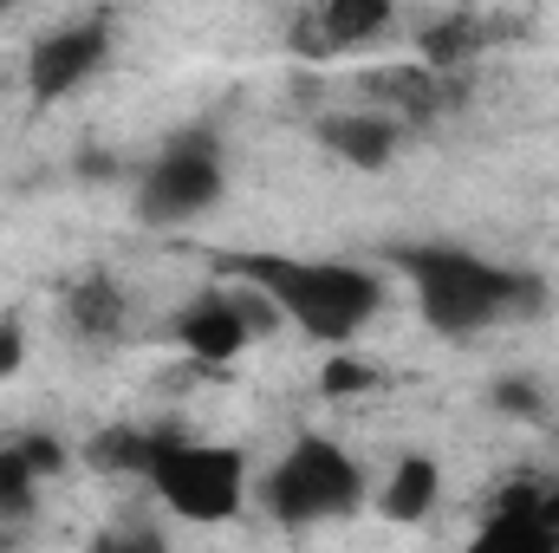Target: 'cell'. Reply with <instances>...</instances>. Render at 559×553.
I'll list each match as a JSON object with an SVG mask.
<instances>
[{
    "label": "cell",
    "mask_w": 559,
    "mask_h": 553,
    "mask_svg": "<svg viewBox=\"0 0 559 553\" xmlns=\"http://www.w3.org/2000/svg\"><path fill=\"white\" fill-rule=\"evenodd\" d=\"M384 261L417 286L423 326L442 339H475V332H495L514 319H540L554 306V286L540 274L481 261V255L449 248V242H404Z\"/></svg>",
    "instance_id": "obj_1"
},
{
    "label": "cell",
    "mask_w": 559,
    "mask_h": 553,
    "mask_svg": "<svg viewBox=\"0 0 559 553\" xmlns=\"http://www.w3.org/2000/svg\"><path fill=\"white\" fill-rule=\"evenodd\" d=\"M228 274L261 286L280 306V319H293L306 339L319 345H345L371 326V313L384 306V286L358 261H299V255H228Z\"/></svg>",
    "instance_id": "obj_2"
},
{
    "label": "cell",
    "mask_w": 559,
    "mask_h": 553,
    "mask_svg": "<svg viewBox=\"0 0 559 553\" xmlns=\"http://www.w3.org/2000/svg\"><path fill=\"white\" fill-rule=\"evenodd\" d=\"M365 502V469L332 443V436H299L261 482V515L280 528H319V521H352Z\"/></svg>",
    "instance_id": "obj_3"
},
{
    "label": "cell",
    "mask_w": 559,
    "mask_h": 553,
    "mask_svg": "<svg viewBox=\"0 0 559 553\" xmlns=\"http://www.w3.org/2000/svg\"><path fill=\"white\" fill-rule=\"evenodd\" d=\"M222 189H228V150L209 125H189L143 163L138 222L143 228H189L222 202Z\"/></svg>",
    "instance_id": "obj_4"
},
{
    "label": "cell",
    "mask_w": 559,
    "mask_h": 553,
    "mask_svg": "<svg viewBox=\"0 0 559 553\" xmlns=\"http://www.w3.org/2000/svg\"><path fill=\"white\" fill-rule=\"evenodd\" d=\"M150 489L182 521H235L241 502H248V456L228 449V443H189V436H176L156 456Z\"/></svg>",
    "instance_id": "obj_5"
},
{
    "label": "cell",
    "mask_w": 559,
    "mask_h": 553,
    "mask_svg": "<svg viewBox=\"0 0 559 553\" xmlns=\"http://www.w3.org/2000/svg\"><path fill=\"white\" fill-rule=\"evenodd\" d=\"M280 332V306L261 293V286H248V280H235V286H202L176 319H169V339L202 365V372H228L254 339H267Z\"/></svg>",
    "instance_id": "obj_6"
},
{
    "label": "cell",
    "mask_w": 559,
    "mask_h": 553,
    "mask_svg": "<svg viewBox=\"0 0 559 553\" xmlns=\"http://www.w3.org/2000/svg\"><path fill=\"white\" fill-rule=\"evenodd\" d=\"M105 59H111V13H79V20H66V26L33 39V52H26V98L33 105H59Z\"/></svg>",
    "instance_id": "obj_7"
},
{
    "label": "cell",
    "mask_w": 559,
    "mask_h": 553,
    "mask_svg": "<svg viewBox=\"0 0 559 553\" xmlns=\"http://www.w3.org/2000/svg\"><path fill=\"white\" fill-rule=\"evenodd\" d=\"M397 26V7L391 0H312L286 20V46L299 59H345V52H365L378 46L384 33Z\"/></svg>",
    "instance_id": "obj_8"
},
{
    "label": "cell",
    "mask_w": 559,
    "mask_h": 553,
    "mask_svg": "<svg viewBox=\"0 0 559 553\" xmlns=\"http://www.w3.org/2000/svg\"><path fill=\"white\" fill-rule=\"evenodd\" d=\"M358 92H365L371 111L391 118L404 138L423 131V125H436V118H449V111L462 105V79H442V72H429L417 59H404V66H365V72H358Z\"/></svg>",
    "instance_id": "obj_9"
},
{
    "label": "cell",
    "mask_w": 559,
    "mask_h": 553,
    "mask_svg": "<svg viewBox=\"0 0 559 553\" xmlns=\"http://www.w3.org/2000/svg\"><path fill=\"white\" fill-rule=\"evenodd\" d=\"M501 33H508V20H488V13H475V7L429 13V20L417 26V66L442 72V79H462Z\"/></svg>",
    "instance_id": "obj_10"
},
{
    "label": "cell",
    "mask_w": 559,
    "mask_h": 553,
    "mask_svg": "<svg viewBox=\"0 0 559 553\" xmlns=\"http://www.w3.org/2000/svg\"><path fill=\"white\" fill-rule=\"evenodd\" d=\"M59 319H66L72 339L111 345V339L131 332V293H124L111 274H85V280H72V286L59 293Z\"/></svg>",
    "instance_id": "obj_11"
},
{
    "label": "cell",
    "mask_w": 559,
    "mask_h": 553,
    "mask_svg": "<svg viewBox=\"0 0 559 553\" xmlns=\"http://www.w3.org/2000/svg\"><path fill=\"white\" fill-rule=\"evenodd\" d=\"M176 436H182L176 423H156V430H143V423H105V430L85 443V469H92V475H143V482H150L156 456H163Z\"/></svg>",
    "instance_id": "obj_12"
},
{
    "label": "cell",
    "mask_w": 559,
    "mask_h": 553,
    "mask_svg": "<svg viewBox=\"0 0 559 553\" xmlns=\"http://www.w3.org/2000/svg\"><path fill=\"white\" fill-rule=\"evenodd\" d=\"M319 143L338 156V163H352V169H384L391 156H397V143L404 131L391 125V118H378V111H332V118H319Z\"/></svg>",
    "instance_id": "obj_13"
},
{
    "label": "cell",
    "mask_w": 559,
    "mask_h": 553,
    "mask_svg": "<svg viewBox=\"0 0 559 553\" xmlns=\"http://www.w3.org/2000/svg\"><path fill=\"white\" fill-rule=\"evenodd\" d=\"M436 495H442V469H436V456H404L397 469H391V482H384V521H423L429 508H436Z\"/></svg>",
    "instance_id": "obj_14"
},
{
    "label": "cell",
    "mask_w": 559,
    "mask_h": 553,
    "mask_svg": "<svg viewBox=\"0 0 559 553\" xmlns=\"http://www.w3.org/2000/svg\"><path fill=\"white\" fill-rule=\"evenodd\" d=\"M462 553H559V534L540 528V521H527V515H495L488 508V521L468 534Z\"/></svg>",
    "instance_id": "obj_15"
},
{
    "label": "cell",
    "mask_w": 559,
    "mask_h": 553,
    "mask_svg": "<svg viewBox=\"0 0 559 553\" xmlns=\"http://www.w3.org/2000/svg\"><path fill=\"white\" fill-rule=\"evenodd\" d=\"M33 502H39V475L20 462V449L7 443L0 449V528H20L26 515H33Z\"/></svg>",
    "instance_id": "obj_16"
},
{
    "label": "cell",
    "mask_w": 559,
    "mask_h": 553,
    "mask_svg": "<svg viewBox=\"0 0 559 553\" xmlns=\"http://www.w3.org/2000/svg\"><path fill=\"white\" fill-rule=\"evenodd\" d=\"M85 553H169V541H163L156 521H143V515H118V521H111Z\"/></svg>",
    "instance_id": "obj_17"
},
{
    "label": "cell",
    "mask_w": 559,
    "mask_h": 553,
    "mask_svg": "<svg viewBox=\"0 0 559 553\" xmlns=\"http://www.w3.org/2000/svg\"><path fill=\"white\" fill-rule=\"evenodd\" d=\"M488 404H495L501 416L540 423V416H547V391H540L534 378H495V385H488Z\"/></svg>",
    "instance_id": "obj_18"
},
{
    "label": "cell",
    "mask_w": 559,
    "mask_h": 553,
    "mask_svg": "<svg viewBox=\"0 0 559 553\" xmlns=\"http://www.w3.org/2000/svg\"><path fill=\"white\" fill-rule=\"evenodd\" d=\"M319 391H325V398H358V391H378V372H371L365 358H332V365L319 372Z\"/></svg>",
    "instance_id": "obj_19"
},
{
    "label": "cell",
    "mask_w": 559,
    "mask_h": 553,
    "mask_svg": "<svg viewBox=\"0 0 559 553\" xmlns=\"http://www.w3.org/2000/svg\"><path fill=\"white\" fill-rule=\"evenodd\" d=\"M13 449H20V462H26V469H33L39 482H52V475H59V469L72 462V456H66V443H52V436H20Z\"/></svg>",
    "instance_id": "obj_20"
},
{
    "label": "cell",
    "mask_w": 559,
    "mask_h": 553,
    "mask_svg": "<svg viewBox=\"0 0 559 553\" xmlns=\"http://www.w3.org/2000/svg\"><path fill=\"white\" fill-rule=\"evenodd\" d=\"M20 365H26V326H20L13 313H0V385H7Z\"/></svg>",
    "instance_id": "obj_21"
},
{
    "label": "cell",
    "mask_w": 559,
    "mask_h": 553,
    "mask_svg": "<svg viewBox=\"0 0 559 553\" xmlns=\"http://www.w3.org/2000/svg\"><path fill=\"white\" fill-rule=\"evenodd\" d=\"M0 20H7V7H0Z\"/></svg>",
    "instance_id": "obj_22"
}]
</instances>
